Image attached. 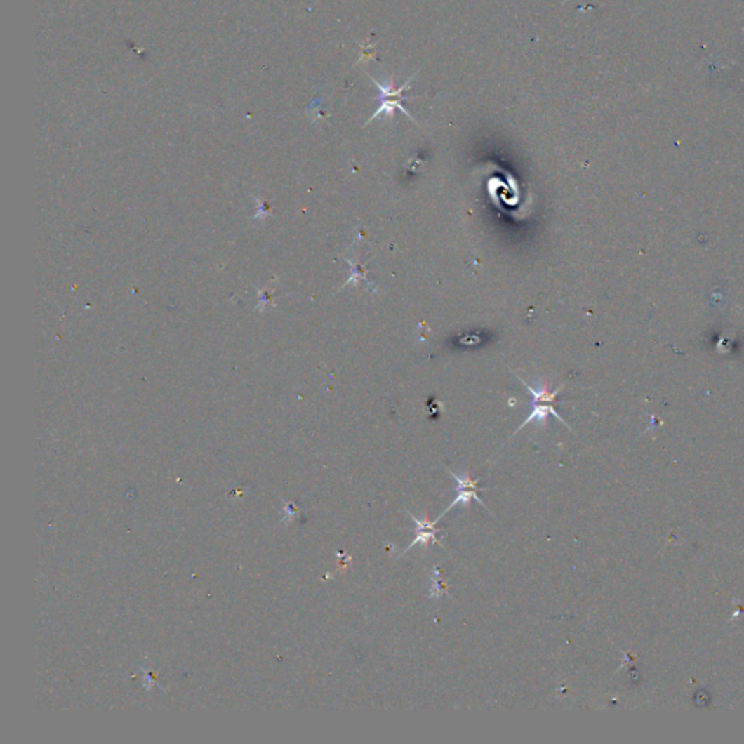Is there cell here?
Segmentation results:
<instances>
[{
  "label": "cell",
  "instance_id": "cell-4",
  "mask_svg": "<svg viewBox=\"0 0 744 744\" xmlns=\"http://www.w3.org/2000/svg\"><path fill=\"white\" fill-rule=\"evenodd\" d=\"M407 513L410 514V518L413 519V522L416 524V536H415V540L411 541L410 547H407L406 551H408L411 547H415L418 544H422L423 547H427L430 543H433V544H438L439 547H442V544L437 538V533L441 532V529H438L437 525H435L439 518L437 521H429L427 516H425V519H418L416 516H413L410 512H407Z\"/></svg>",
  "mask_w": 744,
  "mask_h": 744
},
{
  "label": "cell",
  "instance_id": "cell-5",
  "mask_svg": "<svg viewBox=\"0 0 744 744\" xmlns=\"http://www.w3.org/2000/svg\"><path fill=\"white\" fill-rule=\"evenodd\" d=\"M448 589V583L442 577V571L439 567L435 566V571H433L432 578V587H430V597H441Z\"/></svg>",
  "mask_w": 744,
  "mask_h": 744
},
{
  "label": "cell",
  "instance_id": "cell-3",
  "mask_svg": "<svg viewBox=\"0 0 744 744\" xmlns=\"http://www.w3.org/2000/svg\"><path fill=\"white\" fill-rule=\"evenodd\" d=\"M372 81H374V85L380 89L381 105H380V108L377 109V112L371 117V119H369L368 122H371L372 119L378 118V115H381V114L392 115V111H394L396 108L400 109V111H403L408 118H411L410 114L403 108V103H401V102H403V91L407 88V84H406L404 88H400L399 91H392V84H391V81H390V84H388L387 86H383L381 84H378L377 80H372Z\"/></svg>",
  "mask_w": 744,
  "mask_h": 744
},
{
  "label": "cell",
  "instance_id": "cell-1",
  "mask_svg": "<svg viewBox=\"0 0 744 744\" xmlns=\"http://www.w3.org/2000/svg\"><path fill=\"white\" fill-rule=\"evenodd\" d=\"M519 380H521V378H519ZM521 383L528 388V391L531 392L532 397H533V401H532V413H531V415L526 418V420L518 427V430H516V432L513 433V435H516V433H518L522 427H525L528 423H531V422H533V420L540 422L543 426H545V425H547V418H548L550 415L555 416L558 420L563 422V423L569 427V425L564 422V419H562L560 416H558V413L555 411V407H554V406H555V397H557L558 392H560V388H557V390H554V391H550V390L544 385V387H541V388L536 390V388L531 387L529 384H526V383L522 381V380H521Z\"/></svg>",
  "mask_w": 744,
  "mask_h": 744
},
{
  "label": "cell",
  "instance_id": "cell-2",
  "mask_svg": "<svg viewBox=\"0 0 744 744\" xmlns=\"http://www.w3.org/2000/svg\"><path fill=\"white\" fill-rule=\"evenodd\" d=\"M449 472H451V475L453 477V480L457 481V493H458V496L456 498V500H453V502L448 506V509L439 516V518H442V516H444L448 510H451L453 506H457L458 503H460V505H470V503H471V499L477 500L480 505H483V506L486 507V505L483 503V500L479 498V494H477V491H479V490H483V489H479V480H475V481L471 480V477H470V471H468V470L464 472V475H458V474L452 472V471H449Z\"/></svg>",
  "mask_w": 744,
  "mask_h": 744
}]
</instances>
